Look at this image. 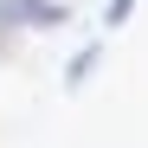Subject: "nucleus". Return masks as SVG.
I'll list each match as a JSON object with an SVG mask.
<instances>
[{"label": "nucleus", "instance_id": "f257e3e1", "mask_svg": "<svg viewBox=\"0 0 148 148\" xmlns=\"http://www.w3.org/2000/svg\"><path fill=\"white\" fill-rule=\"evenodd\" d=\"M19 26L52 32V26H64V7H52V0H0V39L19 32Z\"/></svg>", "mask_w": 148, "mask_h": 148}]
</instances>
